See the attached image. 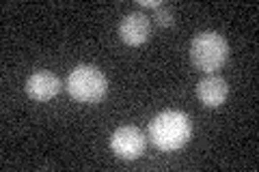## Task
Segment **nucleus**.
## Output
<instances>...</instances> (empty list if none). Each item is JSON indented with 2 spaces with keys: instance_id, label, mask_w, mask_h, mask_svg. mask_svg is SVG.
<instances>
[{
  "instance_id": "f257e3e1",
  "label": "nucleus",
  "mask_w": 259,
  "mask_h": 172,
  "mask_svg": "<svg viewBox=\"0 0 259 172\" xmlns=\"http://www.w3.org/2000/svg\"><path fill=\"white\" fill-rule=\"evenodd\" d=\"M192 125L182 110H164L149 123V140L160 151H180L190 140Z\"/></svg>"
},
{
  "instance_id": "f03ea898",
  "label": "nucleus",
  "mask_w": 259,
  "mask_h": 172,
  "mask_svg": "<svg viewBox=\"0 0 259 172\" xmlns=\"http://www.w3.org/2000/svg\"><path fill=\"white\" fill-rule=\"evenodd\" d=\"M227 54H229V45H227V39L221 32L205 30V32H199L192 39L190 59L194 63V67L201 71L214 73L216 69H221L223 63L227 61Z\"/></svg>"
},
{
  "instance_id": "7ed1b4c3",
  "label": "nucleus",
  "mask_w": 259,
  "mask_h": 172,
  "mask_svg": "<svg viewBox=\"0 0 259 172\" xmlns=\"http://www.w3.org/2000/svg\"><path fill=\"white\" fill-rule=\"evenodd\" d=\"M106 76L93 65H78L67 78V91L80 103H97L106 95Z\"/></svg>"
},
{
  "instance_id": "20e7f679",
  "label": "nucleus",
  "mask_w": 259,
  "mask_h": 172,
  "mask_svg": "<svg viewBox=\"0 0 259 172\" xmlns=\"http://www.w3.org/2000/svg\"><path fill=\"white\" fill-rule=\"evenodd\" d=\"M110 149L121 159H136L145 151V134L134 125H123L112 134Z\"/></svg>"
},
{
  "instance_id": "39448f33",
  "label": "nucleus",
  "mask_w": 259,
  "mask_h": 172,
  "mask_svg": "<svg viewBox=\"0 0 259 172\" xmlns=\"http://www.w3.org/2000/svg\"><path fill=\"white\" fill-rule=\"evenodd\" d=\"M119 35L127 45H143L151 35V22L145 13L132 11L119 24Z\"/></svg>"
},
{
  "instance_id": "423d86ee",
  "label": "nucleus",
  "mask_w": 259,
  "mask_h": 172,
  "mask_svg": "<svg viewBox=\"0 0 259 172\" xmlns=\"http://www.w3.org/2000/svg\"><path fill=\"white\" fill-rule=\"evenodd\" d=\"M26 93L37 101H50L61 93V80L52 71H37L26 80Z\"/></svg>"
},
{
  "instance_id": "0eeeda50",
  "label": "nucleus",
  "mask_w": 259,
  "mask_h": 172,
  "mask_svg": "<svg viewBox=\"0 0 259 172\" xmlns=\"http://www.w3.org/2000/svg\"><path fill=\"white\" fill-rule=\"evenodd\" d=\"M197 95L207 108H218L229 95V86L221 76H207L197 84Z\"/></svg>"
},
{
  "instance_id": "6e6552de",
  "label": "nucleus",
  "mask_w": 259,
  "mask_h": 172,
  "mask_svg": "<svg viewBox=\"0 0 259 172\" xmlns=\"http://www.w3.org/2000/svg\"><path fill=\"white\" fill-rule=\"evenodd\" d=\"M153 18H156V22L160 24V26H171L173 24V11L168 9L166 5H162L156 9V15H153Z\"/></svg>"
},
{
  "instance_id": "1a4fd4ad",
  "label": "nucleus",
  "mask_w": 259,
  "mask_h": 172,
  "mask_svg": "<svg viewBox=\"0 0 259 172\" xmlns=\"http://www.w3.org/2000/svg\"><path fill=\"white\" fill-rule=\"evenodd\" d=\"M141 7H151V9H158V7H162V3H158V0H141Z\"/></svg>"
}]
</instances>
